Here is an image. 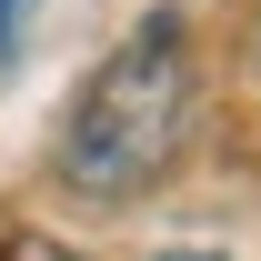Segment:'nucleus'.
Wrapping results in <instances>:
<instances>
[{
    "mask_svg": "<svg viewBox=\"0 0 261 261\" xmlns=\"http://www.w3.org/2000/svg\"><path fill=\"white\" fill-rule=\"evenodd\" d=\"M181 130H191V50H181V20L161 10L81 81L61 130V181L81 201H130L171 171Z\"/></svg>",
    "mask_w": 261,
    "mask_h": 261,
    "instance_id": "nucleus-1",
    "label": "nucleus"
},
{
    "mask_svg": "<svg viewBox=\"0 0 261 261\" xmlns=\"http://www.w3.org/2000/svg\"><path fill=\"white\" fill-rule=\"evenodd\" d=\"M20 40H31V0H0V70L20 61Z\"/></svg>",
    "mask_w": 261,
    "mask_h": 261,
    "instance_id": "nucleus-2",
    "label": "nucleus"
},
{
    "mask_svg": "<svg viewBox=\"0 0 261 261\" xmlns=\"http://www.w3.org/2000/svg\"><path fill=\"white\" fill-rule=\"evenodd\" d=\"M10 261H81V251H61V241H40V231H20V241H10Z\"/></svg>",
    "mask_w": 261,
    "mask_h": 261,
    "instance_id": "nucleus-3",
    "label": "nucleus"
},
{
    "mask_svg": "<svg viewBox=\"0 0 261 261\" xmlns=\"http://www.w3.org/2000/svg\"><path fill=\"white\" fill-rule=\"evenodd\" d=\"M151 261H231V251H151Z\"/></svg>",
    "mask_w": 261,
    "mask_h": 261,
    "instance_id": "nucleus-4",
    "label": "nucleus"
}]
</instances>
